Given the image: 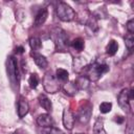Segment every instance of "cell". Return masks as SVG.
I'll return each mask as SVG.
<instances>
[{
  "label": "cell",
  "mask_w": 134,
  "mask_h": 134,
  "mask_svg": "<svg viewBox=\"0 0 134 134\" xmlns=\"http://www.w3.org/2000/svg\"><path fill=\"white\" fill-rule=\"evenodd\" d=\"M28 84H29V86H30L31 89L37 88V86H38V84H39V77H38V74H37V73L30 74V76H29V79H28Z\"/></svg>",
  "instance_id": "44dd1931"
},
{
  "label": "cell",
  "mask_w": 134,
  "mask_h": 134,
  "mask_svg": "<svg viewBox=\"0 0 134 134\" xmlns=\"http://www.w3.org/2000/svg\"><path fill=\"white\" fill-rule=\"evenodd\" d=\"M91 111H92V106L90 103H86L84 104V106L80 109V113H79V119L81 122H88L90 117H91Z\"/></svg>",
  "instance_id": "ba28073f"
},
{
  "label": "cell",
  "mask_w": 134,
  "mask_h": 134,
  "mask_svg": "<svg viewBox=\"0 0 134 134\" xmlns=\"http://www.w3.org/2000/svg\"><path fill=\"white\" fill-rule=\"evenodd\" d=\"M63 125L67 130H72L73 126H74V115L72 113V111L68 108L63 110Z\"/></svg>",
  "instance_id": "52a82bcc"
},
{
  "label": "cell",
  "mask_w": 134,
  "mask_h": 134,
  "mask_svg": "<svg viewBox=\"0 0 134 134\" xmlns=\"http://www.w3.org/2000/svg\"><path fill=\"white\" fill-rule=\"evenodd\" d=\"M43 86L48 93H55L60 90V84L58 79L54 75H52L50 72L45 74L43 79Z\"/></svg>",
  "instance_id": "5b68a950"
},
{
  "label": "cell",
  "mask_w": 134,
  "mask_h": 134,
  "mask_svg": "<svg viewBox=\"0 0 134 134\" xmlns=\"http://www.w3.org/2000/svg\"><path fill=\"white\" fill-rule=\"evenodd\" d=\"M50 36L58 51H65L68 48V36L65 30L59 27L53 28Z\"/></svg>",
  "instance_id": "6da1fadb"
},
{
  "label": "cell",
  "mask_w": 134,
  "mask_h": 134,
  "mask_svg": "<svg viewBox=\"0 0 134 134\" xmlns=\"http://www.w3.org/2000/svg\"><path fill=\"white\" fill-rule=\"evenodd\" d=\"M126 27H127L128 31L131 35H133L134 34V20H129L127 22V24H126Z\"/></svg>",
  "instance_id": "cb8c5ba5"
},
{
  "label": "cell",
  "mask_w": 134,
  "mask_h": 134,
  "mask_svg": "<svg viewBox=\"0 0 134 134\" xmlns=\"http://www.w3.org/2000/svg\"><path fill=\"white\" fill-rule=\"evenodd\" d=\"M57 15H58V18L61 20V21H64V22H69V21H72L74 18H75V12L73 10V8L67 4L66 2H60L57 6Z\"/></svg>",
  "instance_id": "277c9868"
},
{
  "label": "cell",
  "mask_w": 134,
  "mask_h": 134,
  "mask_svg": "<svg viewBox=\"0 0 134 134\" xmlns=\"http://www.w3.org/2000/svg\"><path fill=\"white\" fill-rule=\"evenodd\" d=\"M80 134H82V133H80Z\"/></svg>",
  "instance_id": "83f0119b"
},
{
  "label": "cell",
  "mask_w": 134,
  "mask_h": 134,
  "mask_svg": "<svg viewBox=\"0 0 134 134\" xmlns=\"http://www.w3.org/2000/svg\"><path fill=\"white\" fill-rule=\"evenodd\" d=\"M77 87L75 86V84L73 82H69V83H66L65 86H64V91L66 94L68 95H74L76 92H77Z\"/></svg>",
  "instance_id": "e0dca14e"
},
{
  "label": "cell",
  "mask_w": 134,
  "mask_h": 134,
  "mask_svg": "<svg viewBox=\"0 0 134 134\" xmlns=\"http://www.w3.org/2000/svg\"><path fill=\"white\" fill-rule=\"evenodd\" d=\"M48 134H64L60 129H57V128H51L50 132Z\"/></svg>",
  "instance_id": "d4e9b609"
},
{
  "label": "cell",
  "mask_w": 134,
  "mask_h": 134,
  "mask_svg": "<svg viewBox=\"0 0 134 134\" xmlns=\"http://www.w3.org/2000/svg\"><path fill=\"white\" fill-rule=\"evenodd\" d=\"M93 134H107L104 128V121L102 119H96L93 126Z\"/></svg>",
  "instance_id": "2e32d148"
},
{
  "label": "cell",
  "mask_w": 134,
  "mask_h": 134,
  "mask_svg": "<svg viewBox=\"0 0 134 134\" xmlns=\"http://www.w3.org/2000/svg\"><path fill=\"white\" fill-rule=\"evenodd\" d=\"M125 44H126V46L129 50H132L133 47H134V36L131 35V34L126 36L125 37Z\"/></svg>",
  "instance_id": "7402d4cb"
},
{
  "label": "cell",
  "mask_w": 134,
  "mask_h": 134,
  "mask_svg": "<svg viewBox=\"0 0 134 134\" xmlns=\"http://www.w3.org/2000/svg\"><path fill=\"white\" fill-rule=\"evenodd\" d=\"M89 79L86 76V75H81L76 79V81L74 82L75 86L77 87V89H86L88 86H89Z\"/></svg>",
  "instance_id": "5bb4252c"
},
{
  "label": "cell",
  "mask_w": 134,
  "mask_h": 134,
  "mask_svg": "<svg viewBox=\"0 0 134 134\" xmlns=\"http://www.w3.org/2000/svg\"><path fill=\"white\" fill-rule=\"evenodd\" d=\"M48 17V12L46 8H42L39 10V13L37 14L36 18H35V26H41L42 24H44V22L46 21Z\"/></svg>",
  "instance_id": "8fae6325"
},
{
  "label": "cell",
  "mask_w": 134,
  "mask_h": 134,
  "mask_svg": "<svg viewBox=\"0 0 134 134\" xmlns=\"http://www.w3.org/2000/svg\"><path fill=\"white\" fill-rule=\"evenodd\" d=\"M117 100H118V105L119 107L126 111V112H129L130 110V102L132 100L131 97H130V89H122L119 94H118V97H117Z\"/></svg>",
  "instance_id": "8992f818"
},
{
  "label": "cell",
  "mask_w": 134,
  "mask_h": 134,
  "mask_svg": "<svg viewBox=\"0 0 134 134\" xmlns=\"http://www.w3.org/2000/svg\"><path fill=\"white\" fill-rule=\"evenodd\" d=\"M115 121L118 122V124H122V122H124V117H121V116H116Z\"/></svg>",
  "instance_id": "4316f807"
},
{
  "label": "cell",
  "mask_w": 134,
  "mask_h": 134,
  "mask_svg": "<svg viewBox=\"0 0 134 134\" xmlns=\"http://www.w3.org/2000/svg\"><path fill=\"white\" fill-rule=\"evenodd\" d=\"M111 109H112V104L109 103V102H104V103H102V104L99 105V111H100L102 113H104V114L110 112Z\"/></svg>",
  "instance_id": "603a6c76"
},
{
  "label": "cell",
  "mask_w": 134,
  "mask_h": 134,
  "mask_svg": "<svg viewBox=\"0 0 134 134\" xmlns=\"http://www.w3.org/2000/svg\"><path fill=\"white\" fill-rule=\"evenodd\" d=\"M55 74H57V79H58V80H60V81H63V82H66V81H68V77H69V73H68V71H67V70H65V69H62V68H59V69H57V72H55Z\"/></svg>",
  "instance_id": "ffe728a7"
},
{
  "label": "cell",
  "mask_w": 134,
  "mask_h": 134,
  "mask_svg": "<svg viewBox=\"0 0 134 134\" xmlns=\"http://www.w3.org/2000/svg\"><path fill=\"white\" fill-rule=\"evenodd\" d=\"M15 51L17 52V54H22L24 52V47L23 46H18V47H16Z\"/></svg>",
  "instance_id": "484cf974"
},
{
  "label": "cell",
  "mask_w": 134,
  "mask_h": 134,
  "mask_svg": "<svg viewBox=\"0 0 134 134\" xmlns=\"http://www.w3.org/2000/svg\"><path fill=\"white\" fill-rule=\"evenodd\" d=\"M71 46H72L75 50L82 51V50L84 49V47H85V42H84V40H83L82 38H76V39H74V40L71 42Z\"/></svg>",
  "instance_id": "d6986e66"
},
{
  "label": "cell",
  "mask_w": 134,
  "mask_h": 134,
  "mask_svg": "<svg viewBox=\"0 0 134 134\" xmlns=\"http://www.w3.org/2000/svg\"><path fill=\"white\" fill-rule=\"evenodd\" d=\"M6 70H7V75L9 79V82L12 86L16 87L18 89L19 87V82H20V76H19V68H18V63L17 60L10 55L7 58L6 61Z\"/></svg>",
  "instance_id": "7a4b0ae2"
},
{
  "label": "cell",
  "mask_w": 134,
  "mask_h": 134,
  "mask_svg": "<svg viewBox=\"0 0 134 134\" xmlns=\"http://www.w3.org/2000/svg\"><path fill=\"white\" fill-rule=\"evenodd\" d=\"M32 58H34V61L35 63L40 67V68H46L47 65H48V62L46 60V58L42 54H39V53H31Z\"/></svg>",
  "instance_id": "4fadbf2b"
},
{
  "label": "cell",
  "mask_w": 134,
  "mask_h": 134,
  "mask_svg": "<svg viewBox=\"0 0 134 134\" xmlns=\"http://www.w3.org/2000/svg\"><path fill=\"white\" fill-rule=\"evenodd\" d=\"M37 122L40 127H43V128H48V127H51L52 126V118L49 114L47 113H44V114H40L37 118Z\"/></svg>",
  "instance_id": "30bf717a"
},
{
  "label": "cell",
  "mask_w": 134,
  "mask_h": 134,
  "mask_svg": "<svg viewBox=\"0 0 134 134\" xmlns=\"http://www.w3.org/2000/svg\"><path fill=\"white\" fill-rule=\"evenodd\" d=\"M29 45L32 50H39L42 47V42L38 37H32L29 39Z\"/></svg>",
  "instance_id": "ac0fdd59"
},
{
  "label": "cell",
  "mask_w": 134,
  "mask_h": 134,
  "mask_svg": "<svg viewBox=\"0 0 134 134\" xmlns=\"http://www.w3.org/2000/svg\"><path fill=\"white\" fill-rule=\"evenodd\" d=\"M117 49H118V44H117V42L115 40H111L106 46V52L110 57L114 55L117 52Z\"/></svg>",
  "instance_id": "9a60e30c"
},
{
  "label": "cell",
  "mask_w": 134,
  "mask_h": 134,
  "mask_svg": "<svg viewBox=\"0 0 134 134\" xmlns=\"http://www.w3.org/2000/svg\"><path fill=\"white\" fill-rule=\"evenodd\" d=\"M86 72H87V77L89 79V81H97L102 74L106 73L109 70L108 65L103 64V63H93L89 66H86Z\"/></svg>",
  "instance_id": "3957f363"
},
{
  "label": "cell",
  "mask_w": 134,
  "mask_h": 134,
  "mask_svg": "<svg viewBox=\"0 0 134 134\" xmlns=\"http://www.w3.org/2000/svg\"><path fill=\"white\" fill-rule=\"evenodd\" d=\"M28 111H29V106L26 98L20 97V99L18 100V116L20 118H23L28 113Z\"/></svg>",
  "instance_id": "9c48e42d"
},
{
  "label": "cell",
  "mask_w": 134,
  "mask_h": 134,
  "mask_svg": "<svg viewBox=\"0 0 134 134\" xmlns=\"http://www.w3.org/2000/svg\"><path fill=\"white\" fill-rule=\"evenodd\" d=\"M38 100H39V104L41 107H43L47 112H51V110H52L51 102L45 94H40L38 97Z\"/></svg>",
  "instance_id": "7c38bea8"
}]
</instances>
